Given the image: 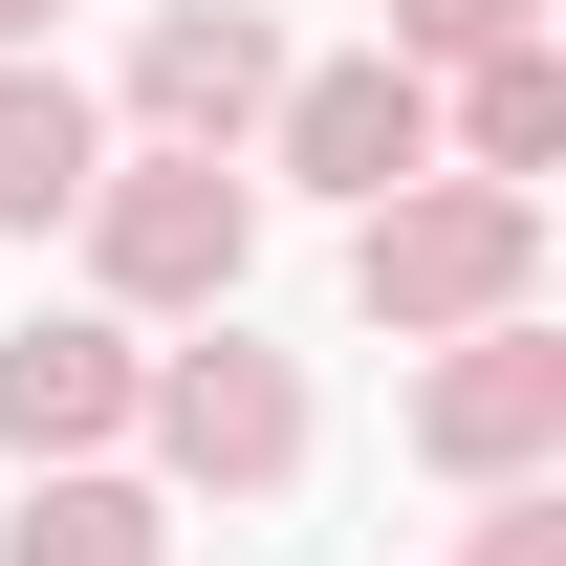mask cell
I'll return each mask as SVG.
<instances>
[{"mask_svg": "<svg viewBox=\"0 0 566 566\" xmlns=\"http://www.w3.org/2000/svg\"><path fill=\"white\" fill-rule=\"evenodd\" d=\"M66 240H87V305H109V327H218V305L262 283V175L109 132V175L66 197Z\"/></svg>", "mask_w": 566, "mask_h": 566, "instance_id": "6da1fadb", "label": "cell"}, {"mask_svg": "<svg viewBox=\"0 0 566 566\" xmlns=\"http://www.w3.org/2000/svg\"><path fill=\"white\" fill-rule=\"evenodd\" d=\"M305 458H327L305 349H262L240 305L153 349V392H132V480H153V501H305Z\"/></svg>", "mask_w": 566, "mask_h": 566, "instance_id": "7a4b0ae2", "label": "cell"}, {"mask_svg": "<svg viewBox=\"0 0 566 566\" xmlns=\"http://www.w3.org/2000/svg\"><path fill=\"white\" fill-rule=\"evenodd\" d=\"M349 305L392 349H458L501 305H545V197H501V175H415V197L349 218Z\"/></svg>", "mask_w": 566, "mask_h": 566, "instance_id": "3957f363", "label": "cell"}, {"mask_svg": "<svg viewBox=\"0 0 566 566\" xmlns=\"http://www.w3.org/2000/svg\"><path fill=\"white\" fill-rule=\"evenodd\" d=\"M392 436H415L436 480H566V327L545 305H501V327H458V349H415V392H392Z\"/></svg>", "mask_w": 566, "mask_h": 566, "instance_id": "277c9868", "label": "cell"}, {"mask_svg": "<svg viewBox=\"0 0 566 566\" xmlns=\"http://www.w3.org/2000/svg\"><path fill=\"white\" fill-rule=\"evenodd\" d=\"M240 175H305L327 218L415 197V175H436V66H392V44H327V66H283V109H262V153H240Z\"/></svg>", "mask_w": 566, "mask_h": 566, "instance_id": "5b68a950", "label": "cell"}, {"mask_svg": "<svg viewBox=\"0 0 566 566\" xmlns=\"http://www.w3.org/2000/svg\"><path fill=\"white\" fill-rule=\"evenodd\" d=\"M283 66H305V44H283L262 0H153V22H132V87H109V132H132V153H262Z\"/></svg>", "mask_w": 566, "mask_h": 566, "instance_id": "8992f818", "label": "cell"}, {"mask_svg": "<svg viewBox=\"0 0 566 566\" xmlns=\"http://www.w3.org/2000/svg\"><path fill=\"white\" fill-rule=\"evenodd\" d=\"M132 392H153V327L109 305H22L0 327V458L44 480V458H132Z\"/></svg>", "mask_w": 566, "mask_h": 566, "instance_id": "52a82bcc", "label": "cell"}, {"mask_svg": "<svg viewBox=\"0 0 566 566\" xmlns=\"http://www.w3.org/2000/svg\"><path fill=\"white\" fill-rule=\"evenodd\" d=\"M436 175H501V197L566 175V22L501 44V66H436Z\"/></svg>", "mask_w": 566, "mask_h": 566, "instance_id": "ba28073f", "label": "cell"}, {"mask_svg": "<svg viewBox=\"0 0 566 566\" xmlns=\"http://www.w3.org/2000/svg\"><path fill=\"white\" fill-rule=\"evenodd\" d=\"M87 175H109V109H87L44 44H0V240H66Z\"/></svg>", "mask_w": 566, "mask_h": 566, "instance_id": "9c48e42d", "label": "cell"}, {"mask_svg": "<svg viewBox=\"0 0 566 566\" xmlns=\"http://www.w3.org/2000/svg\"><path fill=\"white\" fill-rule=\"evenodd\" d=\"M0 566H175V501L132 458H44V480L0 501Z\"/></svg>", "mask_w": 566, "mask_h": 566, "instance_id": "30bf717a", "label": "cell"}, {"mask_svg": "<svg viewBox=\"0 0 566 566\" xmlns=\"http://www.w3.org/2000/svg\"><path fill=\"white\" fill-rule=\"evenodd\" d=\"M370 44H392V66H501V44H545V0H392Z\"/></svg>", "mask_w": 566, "mask_h": 566, "instance_id": "8fae6325", "label": "cell"}, {"mask_svg": "<svg viewBox=\"0 0 566 566\" xmlns=\"http://www.w3.org/2000/svg\"><path fill=\"white\" fill-rule=\"evenodd\" d=\"M458 566H566V480H480L458 501Z\"/></svg>", "mask_w": 566, "mask_h": 566, "instance_id": "7c38bea8", "label": "cell"}, {"mask_svg": "<svg viewBox=\"0 0 566 566\" xmlns=\"http://www.w3.org/2000/svg\"><path fill=\"white\" fill-rule=\"evenodd\" d=\"M0 44H66V0H0Z\"/></svg>", "mask_w": 566, "mask_h": 566, "instance_id": "4fadbf2b", "label": "cell"}]
</instances>
